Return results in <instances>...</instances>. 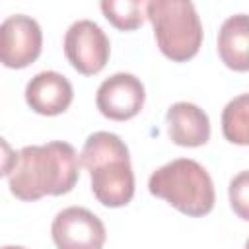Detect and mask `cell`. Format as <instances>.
<instances>
[{
    "label": "cell",
    "instance_id": "11",
    "mask_svg": "<svg viewBox=\"0 0 249 249\" xmlns=\"http://www.w3.org/2000/svg\"><path fill=\"white\" fill-rule=\"evenodd\" d=\"M249 49V21L245 14H237L228 18L218 33V53L222 62L237 72H245L249 68L247 58Z\"/></svg>",
    "mask_w": 249,
    "mask_h": 249
},
{
    "label": "cell",
    "instance_id": "1",
    "mask_svg": "<svg viewBox=\"0 0 249 249\" xmlns=\"http://www.w3.org/2000/svg\"><path fill=\"white\" fill-rule=\"evenodd\" d=\"M80 161L72 144L47 142L43 146H23L10 171V191L19 200H37L45 195H66L78 181Z\"/></svg>",
    "mask_w": 249,
    "mask_h": 249
},
{
    "label": "cell",
    "instance_id": "15",
    "mask_svg": "<svg viewBox=\"0 0 249 249\" xmlns=\"http://www.w3.org/2000/svg\"><path fill=\"white\" fill-rule=\"evenodd\" d=\"M18 160V154L14 152V148L8 144V140H4L0 136V177L10 175V171L14 169Z\"/></svg>",
    "mask_w": 249,
    "mask_h": 249
},
{
    "label": "cell",
    "instance_id": "8",
    "mask_svg": "<svg viewBox=\"0 0 249 249\" xmlns=\"http://www.w3.org/2000/svg\"><path fill=\"white\" fill-rule=\"evenodd\" d=\"M146 93L142 82L126 72H117L101 82L95 103L103 117L113 121H126L140 113Z\"/></svg>",
    "mask_w": 249,
    "mask_h": 249
},
{
    "label": "cell",
    "instance_id": "14",
    "mask_svg": "<svg viewBox=\"0 0 249 249\" xmlns=\"http://www.w3.org/2000/svg\"><path fill=\"white\" fill-rule=\"evenodd\" d=\"M247 181H249L247 171H241L230 183V202H231V208L239 214L241 220H249L247 218L249 216L247 214V204H249V198H247Z\"/></svg>",
    "mask_w": 249,
    "mask_h": 249
},
{
    "label": "cell",
    "instance_id": "7",
    "mask_svg": "<svg viewBox=\"0 0 249 249\" xmlns=\"http://www.w3.org/2000/svg\"><path fill=\"white\" fill-rule=\"evenodd\" d=\"M51 233L58 249H99L105 243L103 222L82 206L60 210L53 220Z\"/></svg>",
    "mask_w": 249,
    "mask_h": 249
},
{
    "label": "cell",
    "instance_id": "9",
    "mask_svg": "<svg viewBox=\"0 0 249 249\" xmlns=\"http://www.w3.org/2000/svg\"><path fill=\"white\" fill-rule=\"evenodd\" d=\"M74 97L72 84L54 70L35 74L25 86V101L39 115H60L64 113Z\"/></svg>",
    "mask_w": 249,
    "mask_h": 249
},
{
    "label": "cell",
    "instance_id": "3",
    "mask_svg": "<svg viewBox=\"0 0 249 249\" xmlns=\"http://www.w3.org/2000/svg\"><path fill=\"white\" fill-rule=\"evenodd\" d=\"M148 189L179 212L198 218L214 208V185L208 171L195 160H173L150 175Z\"/></svg>",
    "mask_w": 249,
    "mask_h": 249
},
{
    "label": "cell",
    "instance_id": "5",
    "mask_svg": "<svg viewBox=\"0 0 249 249\" xmlns=\"http://www.w3.org/2000/svg\"><path fill=\"white\" fill-rule=\"evenodd\" d=\"M109 39L91 19L74 21L64 35V54L74 70L93 76L103 70L109 60Z\"/></svg>",
    "mask_w": 249,
    "mask_h": 249
},
{
    "label": "cell",
    "instance_id": "2",
    "mask_svg": "<svg viewBox=\"0 0 249 249\" xmlns=\"http://www.w3.org/2000/svg\"><path fill=\"white\" fill-rule=\"evenodd\" d=\"M80 163L91 175L93 196L109 208L124 206L134 196V173L126 144L113 132H93L84 142Z\"/></svg>",
    "mask_w": 249,
    "mask_h": 249
},
{
    "label": "cell",
    "instance_id": "4",
    "mask_svg": "<svg viewBox=\"0 0 249 249\" xmlns=\"http://www.w3.org/2000/svg\"><path fill=\"white\" fill-rule=\"evenodd\" d=\"M146 16L152 21L160 51L173 62L193 58L202 45V23L193 0H148Z\"/></svg>",
    "mask_w": 249,
    "mask_h": 249
},
{
    "label": "cell",
    "instance_id": "12",
    "mask_svg": "<svg viewBox=\"0 0 249 249\" xmlns=\"http://www.w3.org/2000/svg\"><path fill=\"white\" fill-rule=\"evenodd\" d=\"M148 0H99L107 21L121 31H134L146 19Z\"/></svg>",
    "mask_w": 249,
    "mask_h": 249
},
{
    "label": "cell",
    "instance_id": "13",
    "mask_svg": "<svg viewBox=\"0 0 249 249\" xmlns=\"http://www.w3.org/2000/svg\"><path fill=\"white\" fill-rule=\"evenodd\" d=\"M247 109H249V95L241 93L235 99H231L222 113V132L224 136L239 146H247L249 134H247Z\"/></svg>",
    "mask_w": 249,
    "mask_h": 249
},
{
    "label": "cell",
    "instance_id": "6",
    "mask_svg": "<svg viewBox=\"0 0 249 249\" xmlns=\"http://www.w3.org/2000/svg\"><path fill=\"white\" fill-rule=\"evenodd\" d=\"M41 47L43 31L33 18L16 14L0 23V64L25 68L37 60Z\"/></svg>",
    "mask_w": 249,
    "mask_h": 249
},
{
    "label": "cell",
    "instance_id": "10",
    "mask_svg": "<svg viewBox=\"0 0 249 249\" xmlns=\"http://www.w3.org/2000/svg\"><path fill=\"white\" fill-rule=\"evenodd\" d=\"M169 138L177 146L196 148L208 142L210 138V121L208 115L189 101H177L167 109L165 115Z\"/></svg>",
    "mask_w": 249,
    "mask_h": 249
}]
</instances>
